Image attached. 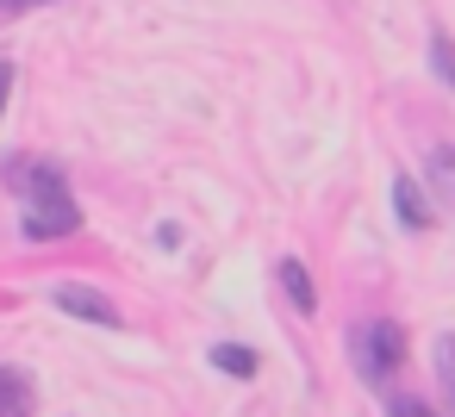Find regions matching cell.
I'll return each instance as SVG.
<instances>
[{
  "instance_id": "cell-1",
  "label": "cell",
  "mask_w": 455,
  "mask_h": 417,
  "mask_svg": "<svg viewBox=\"0 0 455 417\" xmlns=\"http://www.w3.org/2000/svg\"><path fill=\"white\" fill-rule=\"evenodd\" d=\"M7 181H13V200H20V231L32 243H57V237H76L82 231V206H76L69 181L51 162L13 156L7 162Z\"/></svg>"
},
{
  "instance_id": "cell-2",
  "label": "cell",
  "mask_w": 455,
  "mask_h": 417,
  "mask_svg": "<svg viewBox=\"0 0 455 417\" xmlns=\"http://www.w3.org/2000/svg\"><path fill=\"white\" fill-rule=\"evenodd\" d=\"M349 361H355L362 386L380 392V386L399 374V361H405V330H399L393 318H368V324H355V330H349Z\"/></svg>"
},
{
  "instance_id": "cell-3",
  "label": "cell",
  "mask_w": 455,
  "mask_h": 417,
  "mask_svg": "<svg viewBox=\"0 0 455 417\" xmlns=\"http://www.w3.org/2000/svg\"><path fill=\"white\" fill-rule=\"evenodd\" d=\"M51 305H57V311H69V318H82V324L119 330V305H113L107 293H94V287H57V293H51Z\"/></svg>"
},
{
  "instance_id": "cell-4",
  "label": "cell",
  "mask_w": 455,
  "mask_h": 417,
  "mask_svg": "<svg viewBox=\"0 0 455 417\" xmlns=\"http://www.w3.org/2000/svg\"><path fill=\"white\" fill-rule=\"evenodd\" d=\"M424 187H430L436 206L455 218V150H449V144H436V150L424 156Z\"/></svg>"
},
{
  "instance_id": "cell-5",
  "label": "cell",
  "mask_w": 455,
  "mask_h": 417,
  "mask_svg": "<svg viewBox=\"0 0 455 417\" xmlns=\"http://www.w3.org/2000/svg\"><path fill=\"white\" fill-rule=\"evenodd\" d=\"M393 212H399V224H405V231H430V200H424V181L399 175V181H393Z\"/></svg>"
},
{
  "instance_id": "cell-6",
  "label": "cell",
  "mask_w": 455,
  "mask_h": 417,
  "mask_svg": "<svg viewBox=\"0 0 455 417\" xmlns=\"http://www.w3.org/2000/svg\"><path fill=\"white\" fill-rule=\"evenodd\" d=\"M0 417H32V380L20 367H0Z\"/></svg>"
},
{
  "instance_id": "cell-7",
  "label": "cell",
  "mask_w": 455,
  "mask_h": 417,
  "mask_svg": "<svg viewBox=\"0 0 455 417\" xmlns=\"http://www.w3.org/2000/svg\"><path fill=\"white\" fill-rule=\"evenodd\" d=\"M219 374H237V380H256V349H243V342H212V355H206Z\"/></svg>"
},
{
  "instance_id": "cell-8",
  "label": "cell",
  "mask_w": 455,
  "mask_h": 417,
  "mask_svg": "<svg viewBox=\"0 0 455 417\" xmlns=\"http://www.w3.org/2000/svg\"><path fill=\"white\" fill-rule=\"evenodd\" d=\"M275 280H281V293H287V299H293L299 311H318V293H312V274H306L299 262H281V268H275Z\"/></svg>"
},
{
  "instance_id": "cell-9",
  "label": "cell",
  "mask_w": 455,
  "mask_h": 417,
  "mask_svg": "<svg viewBox=\"0 0 455 417\" xmlns=\"http://www.w3.org/2000/svg\"><path fill=\"white\" fill-rule=\"evenodd\" d=\"M430 361H436V386H443V398H449V417H455V330H443V336H436Z\"/></svg>"
},
{
  "instance_id": "cell-10",
  "label": "cell",
  "mask_w": 455,
  "mask_h": 417,
  "mask_svg": "<svg viewBox=\"0 0 455 417\" xmlns=\"http://www.w3.org/2000/svg\"><path fill=\"white\" fill-rule=\"evenodd\" d=\"M430 69H436V75L455 88V44H449L443 32H430Z\"/></svg>"
},
{
  "instance_id": "cell-11",
  "label": "cell",
  "mask_w": 455,
  "mask_h": 417,
  "mask_svg": "<svg viewBox=\"0 0 455 417\" xmlns=\"http://www.w3.org/2000/svg\"><path fill=\"white\" fill-rule=\"evenodd\" d=\"M387 417H436L424 398H411V392H399V398H387Z\"/></svg>"
},
{
  "instance_id": "cell-12",
  "label": "cell",
  "mask_w": 455,
  "mask_h": 417,
  "mask_svg": "<svg viewBox=\"0 0 455 417\" xmlns=\"http://www.w3.org/2000/svg\"><path fill=\"white\" fill-rule=\"evenodd\" d=\"M7 94H13V69L0 63V113H7Z\"/></svg>"
},
{
  "instance_id": "cell-13",
  "label": "cell",
  "mask_w": 455,
  "mask_h": 417,
  "mask_svg": "<svg viewBox=\"0 0 455 417\" xmlns=\"http://www.w3.org/2000/svg\"><path fill=\"white\" fill-rule=\"evenodd\" d=\"M7 7H32V0H7Z\"/></svg>"
}]
</instances>
